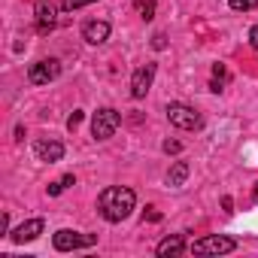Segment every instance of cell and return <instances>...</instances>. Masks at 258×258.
<instances>
[{
  "label": "cell",
  "instance_id": "13",
  "mask_svg": "<svg viewBox=\"0 0 258 258\" xmlns=\"http://www.w3.org/2000/svg\"><path fill=\"white\" fill-rule=\"evenodd\" d=\"M188 179V164L185 161H176L170 170H167V185H173V188H179L182 182Z\"/></svg>",
  "mask_w": 258,
  "mask_h": 258
},
{
  "label": "cell",
  "instance_id": "17",
  "mask_svg": "<svg viewBox=\"0 0 258 258\" xmlns=\"http://www.w3.org/2000/svg\"><path fill=\"white\" fill-rule=\"evenodd\" d=\"M228 7L237 10V13H246V10H255L258 7V0H228Z\"/></svg>",
  "mask_w": 258,
  "mask_h": 258
},
{
  "label": "cell",
  "instance_id": "12",
  "mask_svg": "<svg viewBox=\"0 0 258 258\" xmlns=\"http://www.w3.org/2000/svg\"><path fill=\"white\" fill-rule=\"evenodd\" d=\"M161 258H170V255H182L185 252V240L179 237V234H173V237H164L161 243H158V249H155Z\"/></svg>",
  "mask_w": 258,
  "mask_h": 258
},
{
  "label": "cell",
  "instance_id": "5",
  "mask_svg": "<svg viewBox=\"0 0 258 258\" xmlns=\"http://www.w3.org/2000/svg\"><path fill=\"white\" fill-rule=\"evenodd\" d=\"M234 249H237V243L225 234H210V237H204L191 246L195 255H225V252H234Z\"/></svg>",
  "mask_w": 258,
  "mask_h": 258
},
{
  "label": "cell",
  "instance_id": "7",
  "mask_svg": "<svg viewBox=\"0 0 258 258\" xmlns=\"http://www.w3.org/2000/svg\"><path fill=\"white\" fill-rule=\"evenodd\" d=\"M152 79H155V64H143V67H137L134 70V76H131V97H146V91L152 88Z\"/></svg>",
  "mask_w": 258,
  "mask_h": 258
},
{
  "label": "cell",
  "instance_id": "8",
  "mask_svg": "<svg viewBox=\"0 0 258 258\" xmlns=\"http://www.w3.org/2000/svg\"><path fill=\"white\" fill-rule=\"evenodd\" d=\"M43 231H46V222H43V219H28V222H22L10 237H13V243H31V240H37Z\"/></svg>",
  "mask_w": 258,
  "mask_h": 258
},
{
  "label": "cell",
  "instance_id": "11",
  "mask_svg": "<svg viewBox=\"0 0 258 258\" xmlns=\"http://www.w3.org/2000/svg\"><path fill=\"white\" fill-rule=\"evenodd\" d=\"M34 152H37L40 161H49V164L64 158V146H61L58 140H37V143H34Z\"/></svg>",
  "mask_w": 258,
  "mask_h": 258
},
{
  "label": "cell",
  "instance_id": "14",
  "mask_svg": "<svg viewBox=\"0 0 258 258\" xmlns=\"http://www.w3.org/2000/svg\"><path fill=\"white\" fill-rule=\"evenodd\" d=\"M134 10H137V16L140 19H152L155 16V0H134Z\"/></svg>",
  "mask_w": 258,
  "mask_h": 258
},
{
  "label": "cell",
  "instance_id": "2",
  "mask_svg": "<svg viewBox=\"0 0 258 258\" xmlns=\"http://www.w3.org/2000/svg\"><path fill=\"white\" fill-rule=\"evenodd\" d=\"M167 118H170V124L179 127V131H198L204 124L201 112L195 106H188V103H167Z\"/></svg>",
  "mask_w": 258,
  "mask_h": 258
},
{
  "label": "cell",
  "instance_id": "21",
  "mask_svg": "<svg viewBox=\"0 0 258 258\" xmlns=\"http://www.w3.org/2000/svg\"><path fill=\"white\" fill-rule=\"evenodd\" d=\"M249 46H252V49L258 52V25H255V28L249 31Z\"/></svg>",
  "mask_w": 258,
  "mask_h": 258
},
{
  "label": "cell",
  "instance_id": "3",
  "mask_svg": "<svg viewBox=\"0 0 258 258\" xmlns=\"http://www.w3.org/2000/svg\"><path fill=\"white\" fill-rule=\"evenodd\" d=\"M118 124H121V115H118L112 106H103V109H97L94 118H91V134H94V140H109V137L118 131Z\"/></svg>",
  "mask_w": 258,
  "mask_h": 258
},
{
  "label": "cell",
  "instance_id": "10",
  "mask_svg": "<svg viewBox=\"0 0 258 258\" xmlns=\"http://www.w3.org/2000/svg\"><path fill=\"white\" fill-rule=\"evenodd\" d=\"M82 40L91 43V46H100L109 40V25L106 22H85L82 25Z\"/></svg>",
  "mask_w": 258,
  "mask_h": 258
},
{
  "label": "cell",
  "instance_id": "19",
  "mask_svg": "<svg viewBox=\"0 0 258 258\" xmlns=\"http://www.w3.org/2000/svg\"><path fill=\"white\" fill-rule=\"evenodd\" d=\"M88 4H97V0H64V10H82Z\"/></svg>",
  "mask_w": 258,
  "mask_h": 258
},
{
  "label": "cell",
  "instance_id": "4",
  "mask_svg": "<svg viewBox=\"0 0 258 258\" xmlns=\"http://www.w3.org/2000/svg\"><path fill=\"white\" fill-rule=\"evenodd\" d=\"M52 243H55L58 252H73V249H82V246H94V243H97V234H79V231L61 228V231L52 237Z\"/></svg>",
  "mask_w": 258,
  "mask_h": 258
},
{
  "label": "cell",
  "instance_id": "6",
  "mask_svg": "<svg viewBox=\"0 0 258 258\" xmlns=\"http://www.w3.org/2000/svg\"><path fill=\"white\" fill-rule=\"evenodd\" d=\"M58 76H61V61H58V58H43V61L31 64V70H28V79H31L34 85H49V82L58 79Z\"/></svg>",
  "mask_w": 258,
  "mask_h": 258
},
{
  "label": "cell",
  "instance_id": "15",
  "mask_svg": "<svg viewBox=\"0 0 258 258\" xmlns=\"http://www.w3.org/2000/svg\"><path fill=\"white\" fill-rule=\"evenodd\" d=\"M225 82H228V70H225L222 64H216V67H213V82H210V88H213V91H222Z\"/></svg>",
  "mask_w": 258,
  "mask_h": 258
},
{
  "label": "cell",
  "instance_id": "16",
  "mask_svg": "<svg viewBox=\"0 0 258 258\" xmlns=\"http://www.w3.org/2000/svg\"><path fill=\"white\" fill-rule=\"evenodd\" d=\"M73 182H76V179H73V176H70V173H67V176H61V179H58V182H52V185H49V195H52V198H55V195H61V191H64V188H67V185H73Z\"/></svg>",
  "mask_w": 258,
  "mask_h": 258
},
{
  "label": "cell",
  "instance_id": "22",
  "mask_svg": "<svg viewBox=\"0 0 258 258\" xmlns=\"http://www.w3.org/2000/svg\"><path fill=\"white\" fill-rule=\"evenodd\" d=\"M252 198H255V204H258V182H255V191H252Z\"/></svg>",
  "mask_w": 258,
  "mask_h": 258
},
{
  "label": "cell",
  "instance_id": "1",
  "mask_svg": "<svg viewBox=\"0 0 258 258\" xmlns=\"http://www.w3.org/2000/svg\"><path fill=\"white\" fill-rule=\"evenodd\" d=\"M134 204H137V195L131 188H124V185H109L97 198V210H100V216L106 222H124L131 216Z\"/></svg>",
  "mask_w": 258,
  "mask_h": 258
},
{
  "label": "cell",
  "instance_id": "9",
  "mask_svg": "<svg viewBox=\"0 0 258 258\" xmlns=\"http://www.w3.org/2000/svg\"><path fill=\"white\" fill-rule=\"evenodd\" d=\"M34 16H37V31L40 34H49L55 28V7H52V0H37Z\"/></svg>",
  "mask_w": 258,
  "mask_h": 258
},
{
  "label": "cell",
  "instance_id": "18",
  "mask_svg": "<svg viewBox=\"0 0 258 258\" xmlns=\"http://www.w3.org/2000/svg\"><path fill=\"white\" fill-rule=\"evenodd\" d=\"M79 124H82V109H73L70 118H67V131H76Z\"/></svg>",
  "mask_w": 258,
  "mask_h": 258
},
{
  "label": "cell",
  "instance_id": "20",
  "mask_svg": "<svg viewBox=\"0 0 258 258\" xmlns=\"http://www.w3.org/2000/svg\"><path fill=\"white\" fill-rule=\"evenodd\" d=\"M164 152H182V143H176V140H167V143H164Z\"/></svg>",
  "mask_w": 258,
  "mask_h": 258
}]
</instances>
